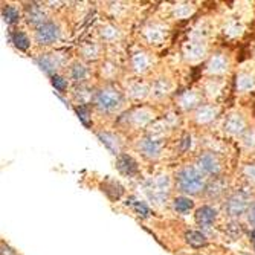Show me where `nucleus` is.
<instances>
[{"label": "nucleus", "instance_id": "nucleus-1", "mask_svg": "<svg viewBox=\"0 0 255 255\" xmlns=\"http://www.w3.org/2000/svg\"><path fill=\"white\" fill-rule=\"evenodd\" d=\"M94 104L101 113H115L124 106V97L115 86H103L94 94Z\"/></svg>", "mask_w": 255, "mask_h": 255}, {"label": "nucleus", "instance_id": "nucleus-2", "mask_svg": "<svg viewBox=\"0 0 255 255\" xmlns=\"http://www.w3.org/2000/svg\"><path fill=\"white\" fill-rule=\"evenodd\" d=\"M177 187L182 193L196 196L206 188L205 176L197 170V167L187 165L177 173Z\"/></svg>", "mask_w": 255, "mask_h": 255}, {"label": "nucleus", "instance_id": "nucleus-3", "mask_svg": "<svg viewBox=\"0 0 255 255\" xmlns=\"http://www.w3.org/2000/svg\"><path fill=\"white\" fill-rule=\"evenodd\" d=\"M171 190V180L168 176L162 174V176H156L154 179H151L150 182H147L145 185V193L148 196V199L157 205L164 203L170 194Z\"/></svg>", "mask_w": 255, "mask_h": 255}, {"label": "nucleus", "instance_id": "nucleus-4", "mask_svg": "<svg viewBox=\"0 0 255 255\" xmlns=\"http://www.w3.org/2000/svg\"><path fill=\"white\" fill-rule=\"evenodd\" d=\"M251 208V202H249V196L245 191H234L233 194H229L226 197L225 202V213L237 219L240 216H243L245 213L249 211Z\"/></svg>", "mask_w": 255, "mask_h": 255}, {"label": "nucleus", "instance_id": "nucleus-5", "mask_svg": "<svg viewBox=\"0 0 255 255\" xmlns=\"http://www.w3.org/2000/svg\"><path fill=\"white\" fill-rule=\"evenodd\" d=\"M61 37V29L55 21H46L41 26L35 28L34 31V38L37 44L40 46H48L55 41H58Z\"/></svg>", "mask_w": 255, "mask_h": 255}, {"label": "nucleus", "instance_id": "nucleus-6", "mask_svg": "<svg viewBox=\"0 0 255 255\" xmlns=\"http://www.w3.org/2000/svg\"><path fill=\"white\" fill-rule=\"evenodd\" d=\"M196 167L203 176H216L217 177L222 171V162L216 153L205 151L197 157Z\"/></svg>", "mask_w": 255, "mask_h": 255}, {"label": "nucleus", "instance_id": "nucleus-7", "mask_svg": "<svg viewBox=\"0 0 255 255\" xmlns=\"http://www.w3.org/2000/svg\"><path fill=\"white\" fill-rule=\"evenodd\" d=\"M206 43L202 40V38H197V40H191V41H187L183 44V55L187 60L190 61H199L202 60L205 55H206Z\"/></svg>", "mask_w": 255, "mask_h": 255}, {"label": "nucleus", "instance_id": "nucleus-8", "mask_svg": "<svg viewBox=\"0 0 255 255\" xmlns=\"http://www.w3.org/2000/svg\"><path fill=\"white\" fill-rule=\"evenodd\" d=\"M37 64L41 67V71L46 74H55L63 66V60L58 54H43L35 58Z\"/></svg>", "mask_w": 255, "mask_h": 255}, {"label": "nucleus", "instance_id": "nucleus-9", "mask_svg": "<svg viewBox=\"0 0 255 255\" xmlns=\"http://www.w3.org/2000/svg\"><path fill=\"white\" fill-rule=\"evenodd\" d=\"M225 131L233 134V136H237V134H243L246 131V120L242 117L240 113H231L229 117L225 120Z\"/></svg>", "mask_w": 255, "mask_h": 255}, {"label": "nucleus", "instance_id": "nucleus-10", "mask_svg": "<svg viewBox=\"0 0 255 255\" xmlns=\"http://www.w3.org/2000/svg\"><path fill=\"white\" fill-rule=\"evenodd\" d=\"M167 35H168L167 28L159 25V23H153V25H148L144 29V37L151 44H160V43H164V40L167 38Z\"/></svg>", "mask_w": 255, "mask_h": 255}, {"label": "nucleus", "instance_id": "nucleus-11", "mask_svg": "<svg viewBox=\"0 0 255 255\" xmlns=\"http://www.w3.org/2000/svg\"><path fill=\"white\" fill-rule=\"evenodd\" d=\"M219 115V107L214 104H205L197 107L194 113V120L197 124H210L213 123Z\"/></svg>", "mask_w": 255, "mask_h": 255}, {"label": "nucleus", "instance_id": "nucleus-12", "mask_svg": "<svg viewBox=\"0 0 255 255\" xmlns=\"http://www.w3.org/2000/svg\"><path fill=\"white\" fill-rule=\"evenodd\" d=\"M229 69V61L226 58L225 54H214L211 55V58L208 60V64H206V71L213 74V75H220L223 72H226Z\"/></svg>", "mask_w": 255, "mask_h": 255}, {"label": "nucleus", "instance_id": "nucleus-13", "mask_svg": "<svg viewBox=\"0 0 255 255\" xmlns=\"http://www.w3.org/2000/svg\"><path fill=\"white\" fill-rule=\"evenodd\" d=\"M216 217H217V211L210 205H205L196 211V222L202 228H210L214 223Z\"/></svg>", "mask_w": 255, "mask_h": 255}, {"label": "nucleus", "instance_id": "nucleus-14", "mask_svg": "<svg viewBox=\"0 0 255 255\" xmlns=\"http://www.w3.org/2000/svg\"><path fill=\"white\" fill-rule=\"evenodd\" d=\"M139 151H141L144 156L150 157V159H154L160 154V142L154 137H144L139 141V145H137Z\"/></svg>", "mask_w": 255, "mask_h": 255}, {"label": "nucleus", "instance_id": "nucleus-15", "mask_svg": "<svg viewBox=\"0 0 255 255\" xmlns=\"http://www.w3.org/2000/svg\"><path fill=\"white\" fill-rule=\"evenodd\" d=\"M131 67L137 74H144L151 67V57L144 51H137L131 57Z\"/></svg>", "mask_w": 255, "mask_h": 255}, {"label": "nucleus", "instance_id": "nucleus-16", "mask_svg": "<svg viewBox=\"0 0 255 255\" xmlns=\"http://www.w3.org/2000/svg\"><path fill=\"white\" fill-rule=\"evenodd\" d=\"M98 137L101 139V142L113 153V154H120L121 156V147H123V142L118 134L115 133H109V131H101L98 133Z\"/></svg>", "mask_w": 255, "mask_h": 255}, {"label": "nucleus", "instance_id": "nucleus-17", "mask_svg": "<svg viewBox=\"0 0 255 255\" xmlns=\"http://www.w3.org/2000/svg\"><path fill=\"white\" fill-rule=\"evenodd\" d=\"M46 17H48V15H46L44 9L41 6H38L37 3H32L31 8H28V11H26L28 23L32 26H35V28L41 26L43 23H46V21H49V20H46Z\"/></svg>", "mask_w": 255, "mask_h": 255}, {"label": "nucleus", "instance_id": "nucleus-18", "mask_svg": "<svg viewBox=\"0 0 255 255\" xmlns=\"http://www.w3.org/2000/svg\"><path fill=\"white\" fill-rule=\"evenodd\" d=\"M89 75H90V71L87 69V66L83 64V63H80V61L72 63V66L69 67V77H71V80H74L80 86L84 81H87Z\"/></svg>", "mask_w": 255, "mask_h": 255}, {"label": "nucleus", "instance_id": "nucleus-19", "mask_svg": "<svg viewBox=\"0 0 255 255\" xmlns=\"http://www.w3.org/2000/svg\"><path fill=\"white\" fill-rule=\"evenodd\" d=\"M226 187H228L226 180L217 176L213 182H210V183L206 185L205 191H206V196L210 197V199H217V197H220V196L225 194Z\"/></svg>", "mask_w": 255, "mask_h": 255}, {"label": "nucleus", "instance_id": "nucleus-20", "mask_svg": "<svg viewBox=\"0 0 255 255\" xmlns=\"http://www.w3.org/2000/svg\"><path fill=\"white\" fill-rule=\"evenodd\" d=\"M117 168H118L123 174H126V176H133V174L137 173V165H136V162H134L130 156H127V154L118 156Z\"/></svg>", "mask_w": 255, "mask_h": 255}, {"label": "nucleus", "instance_id": "nucleus-21", "mask_svg": "<svg viewBox=\"0 0 255 255\" xmlns=\"http://www.w3.org/2000/svg\"><path fill=\"white\" fill-rule=\"evenodd\" d=\"M101 40L107 41V43H113V41H118L121 38V31L118 26L112 25V23H106V25H103L98 31Z\"/></svg>", "mask_w": 255, "mask_h": 255}, {"label": "nucleus", "instance_id": "nucleus-22", "mask_svg": "<svg viewBox=\"0 0 255 255\" xmlns=\"http://www.w3.org/2000/svg\"><path fill=\"white\" fill-rule=\"evenodd\" d=\"M199 103H200V95L197 94V92H194V90L185 92V94H182L180 98H179V104H180V107L185 109V110H190V109L197 107ZM199 107H200V106H199Z\"/></svg>", "mask_w": 255, "mask_h": 255}, {"label": "nucleus", "instance_id": "nucleus-23", "mask_svg": "<svg viewBox=\"0 0 255 255\" xmlns=\"http://www.w3.org/2000/svg\"><path fill=\"white\" fill-rule=\"evenodd\" d=\"M83 58L86 60H97L100 58L101 52H103V48H101V44L100 43H95V41H92V43H86L81 46V49H80Z\"/></svg>", "mask_w": 255, "mask_h": 255}, {"label": "nucleus", "instance_id": "nucleus-24", "mask_svg": "<svg viewBox=\"0 0 255 255\" xmlns=\"http://www.w3.org/2000/svg\"><path fill=\"white\" fill-rule=\"evenodd\" d=\"M170 90H171V83L165 78H159L154 81L153 87H151V92H153V95L157 97V98H162V97H165L170 94Z\"/></svg>", "mask_w": 255, "mask_h": 255}, {"label": "nucleus", "instance_id": "nucleus-25", "mask_svg": "<svg viewBox=\"0 0 255 255\" xmlns=\"http://www.w3.org/2000/svg\"><path fill=\"white\" fill-rule=\"evenodd\" d=\"M11 43L15 46L18 51H28L29 44H31L28 35L25 32H21V31H15V32L11 34Z\"/></svg>", "mask_w": 255, "mask_h": 255}, {"label": "nucleus", "instance_id": "nucleus-26", "mask_svg": "<svg viewBox=\"0 0 255 255\" xmlns=\"http://www.w3.org/2000/svg\"><path fill=\"white\" fill-rule=\"evenodd\" d=\"M153 120V117H151V113L147 110V109H139V110H136V112H133L131 113V117H130V121L134 124V126H145V124H148L150 121Z\"/></svg>", "mask_w": 255, "mask_h": 255}, {"label": "nucleus", "instance_id": "nucleus-27", "mask_svg": "<svg viewBox=\"0 0 255 255\" xmlns=\"http://www.w3.org/2000/svg\"><path fill=\"white\" fill-rule=\"evenodd\" d=\"M237 89L240 92H251L255 89V77L251 74H240L237 77Z\"/></svg>", "mask_w": 255, "mask_h": 255}, {"label": "nucleus", "instance_id": "nucleus-28", "mask_svg": "<svg viewBox=\"0 0 255 255\" xmlns=\"http://www.w3.org/2000/svg\"><path fill=\"white\" fill-rule=\"evenodd\" d=\"M173 208L180 214H187L194 208V202L190 197H177L173 202Z\"/></svg>", "mask_w": 255, "mask_h": 255}, {"label": "nucleus", "instance_id": "nucleus-29", "mask_svg": "<svg viewBox=\"0 0 255 255\" xmlns=\"http://www.w3.org/2000/svg\"><path fill=\"white\" fill-rule=\"evenodd\" d=\"M127 92H128V95H130L131 98H134V100H141V98H145V97L148 95L150 89H148V86L144 84V83H134V84H131V86L128 87Z\"/></svg>", "mask_w": 255, "mask_h": 255}, {"label": "nucleus", "instance_id": "nucleus-30", "mask_svg": "<svg viewBox=\"0 0 255 255\" xmlns=\"http://www.w3.org/2000/svg\"><path fill=\"white\" fill-rule=\"evenodd\" d=\"M185 239H187V243L193 248H202L206 245V237L199 233V231H190V233H187V236H185Z\"/></svg>", "mask_w": 255, "mask_h": 255}, {"label": "nucleus", "instance_id": "nucleus-31", "mask_svg": "<svg viewBox=\"0 0 255 255\" xmlns=\"http://www.w3.org/2000/svg\"><path fill=\"white\" fill-rule=\"evenodd\" d=\"M2 17L8 25H14V23L20 20V11L12 5H6L2 8Z\"/></svg>", "mask_w": 255, "mask_h": 255}, {"label": "nucleus", "instance_id": "nucleus-32", "mask_svg": "<svg viewBox=\"0 0 255 255\" xmlns=\"http://www.w3.org/2000/svg\"><path fill=\"white\" fill-rule=\"evenodd\" d=\"M194 12V6L191 3H179L173 8V14L176 18H188Z\"/></svg>", "mask_w": 255, "mask_h": 255}, {"label": "nucleus", "instance_id": "nucleus-33", "mask_svg": "<svg viewBox=\"0 0 255 255\" xmlns=\"http://www.w3.org/2000/svg\"><path fill=\"white\" fill-rule=\"evenodd\" d=\"M243 32V26H242V23H239L237 20H233V21H228L226 23V26H225V34L231 38H234V37H239L242 35Z\"/></svg>", "mask_w": 255, "mask_h": 255}, {"label": "nucleus", "instance_id": "nucleus-34", "mask_svg": "<svg viewBox=\"0 0 255 255\" xmlns=\"http://www.w3.org/2000/svg\"><path fill=\"white\" fill-rule=\"evenodd\" d=\"M131 208H133V211H134L139 217H142V219H145V217H148V216L151 214L150 208H148L144 202H141V200H133V202H131Z\"/></svg>", "mask_w": 255, "mask_h": 255}, {"label": "nucleus", "instance_id": "nucleus-35", "mask_svg": "<svg viewBox=\"0 0 255 255\" xmlns=\"http://www.w3.org/2000/svg\"><path fill=\"white\" fill-rule=\"evenodd\" d=\"M74 97L80 101V106H84L90 98H94V94H90V92L81 84L80 89H77V90L74 92Z\"/></svg>", "mask_w": 255, "mask_h": 255}, {"label": "nucleus", "instance_id": "nucleus-36", "mask_svg": "<svg viewBox=\"0 0 255 255\" xmlns=\"http://www.w3.org/2000/svg\"><path fill=\"white\" fill-rule=\"evenodd\" d=\"M52 86L60 92V94H63V92L67 90V80L60 77V75H52Z\"/></svg>", "mask_w": 255, "mask_h": 255}, {"label": "nucleus", "instance_id": "nucleus-37", "mask_svg": "<svg viewBox=\"0 0 255 255\" xmlns=\"http://www.w3.org/2000/svg\"><path fill=\"white\" fill-rule=\"evenodd\" d=\"M243 144L246 147H255V130L254 128L246 130L243 133Z\"/></svg>", "mask_w": 255, "mask_h": 255}, {"label": "nucleus", "instance_id": "nucleus-38", "mask_svg": "<svg viewBox=\"0 0 255 255\" xmlns=\"http://www.w3.org/2000/svg\"><path fill=\"white\" fill-rule=\"evenodd\" d=\"M243 176L251 182L255 183V164H249L243 168Z\"/></svg>", "mask_w": 255, "mask_h": 255}, {"label": "nucleus", "instance_id": "nucleus-39", "mask_svg": "<svg viewBox=\"0 0 255 255\" xmlns=\"http://www.w3.org/2000/svg\"><path fill=\"white\" fill-rule=\"evenodd\" d=\"M77 112H78V117H80V120L86 124V126H90V123H89V117H90V113H89V110H87V107L86 106H80L78 109H77Z\"/></svg>", "mask_w": 255, "mask_h": 255}, {"label": "nucleus", "instance_id": "nucleus-40", "mask_svg": "<svg viewBox=\"0 0 255 255\" xmlns=\"http://www.w3.org/2000/svg\"><path fill=\"white\" fill-rule=\"evenodd\" d=\"M248 220H249V223L255 225V202L251 205L249 211H248Z\"/></svg>", "mask_w": 255, "mask_h": 255}, {"label": "nucleus", "instance_id": "nucleus-41", "mask_svg": "<svg viewBox=\"0 0 255 255\" xmlns=\"http://www.w3.org/2000/svg\"><path fill=\"white\" fill-rule=\"evenodd\" d=\"M182 150H187L188 147H190V144H191V137L190 136H185L183 139H182Z\"/></svg>", "mask_w": 255, "mask_h": 255}, {"label": "nucleus", "instance_id": "nucleus-42", "mask_svg": "<svg viewBox=\"0 0 255 255\" xmlns=\"http://www.w3.org/2000/svg\"><path fill=\"white\" fill-rule=\"evenodd\" d=\"M251 242H252V245L255 248V231H252V233H251Z\"/></svg>", "mask_w": 255, "mask_h": 255}]
</instances>
